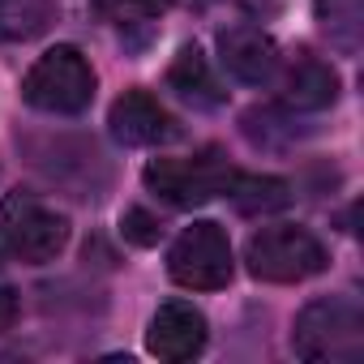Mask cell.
I'll use <instances>...</instances> for the list:
<instances>
[{
  "label": "cell",
  "mask_w": 364,
  "mask_h": 364,
  "mask_svg": "<svg viewBox=\"0 0 364 364\" xmlns=\"http://www.w3.org/2000/svg\"><path fill=\"white\" fill-rule=\"evenodd\" d=\"M338 99V73L317 60V56H300L287 77H283V103L296 112H321Z\"/></svg>",
  "instance_id": "12"
},
{
  "label": "cell",
  "mask_w": 364,
  "mask_h": 364,
  "mask_svg": "<svg viewBox=\"0 0 364 364\" xmlns=\"http://www.w3.org/2000/svg\"><path fill=\"white\" fill-rule=\"evenodd\" d=\"M228 198H232V206L240 215H274V210H283L291 202V189L279 176H240L236 171Z\"/></svg>",
  "instance_id": "13"
},
{
  "label": "cell",
  "mask_w": 364,
  "mask_h": 364,
  "mask_svg": "<svg viewBox=\"0 0 364 364\" xmlns=\"http://www.w3.org/2000/svg\"><path fill=\"white\" fill-rule=\"evenodd\" d=\"M317 22L338 52H355L364 39V0H317Z\"/></svg>",
  "instance_id": "15"
},
{
  "label": "cell",
  "mask_w": 364,
  "mask_h": 364,
  "mask_svg": "<svg viewBox=\"0 0 364 364\" xmlns=\"http://www.w3.org/2000/svg\"><path fill=\"white\" fill-rule=\"evenodd\" d=\"M0 236H5V245H9V257L43 266V262L65 253L69 219L56 215L52 206H43L31 193H9L5 206H0Z\"/></svg>",
  "instance_id": "6"
},
{
  "label": "cell",
  "mask_w": 364,
  "mask_h": 364,
  "mask_svg": "<svg viewBox=\"0 0 364 364\" xmlns=\"http://www.w3.org/2000/svg\"><path fill=\"white\" fill-rule=\"evenodd\" d=\"M167 270L180 287L193 291H219L232 279V245L219 223H193L180 232V240L167 253Z\"/></svg>",
  "instance_id": "7"
},
{
  "label": "cell",
  "mask_w": 364,
  "mask_h": 364,
  "mask_svg": "<svg viewBox=\"0 0 364 364\" xmlns=\"http://www.w3.org/2000/svg\"><path fill=\"white\" fill-rule=\"evenodd\" d=\"M26 159L48 185H56L82 202H95L107 189V159L90 137H73V133L26 137Z\"/></svg>",
  "instance_id": "2"
},
{
  "label": "cell",
  "mask_w": 364,
  "mask_h": 364,
  "mask_svg": "<svg viewBox=\"0 0 364 364\" xmlns=\"http://www.w3.org/2000/svg\"><path fill=\"white\" fill-rule=\"evenodd\" d=\"M9 262V245H5V236H0V266Z\"/></svg>",
  "instance_id": "19"
},
{
  "label": "cell",
  "mask_w": 364,
  "mask_h": 364,
  "mask_svg": "<svg viewBox=\"0 0 364 364\" xmlns=\"http://www.w3.org/2000/svg\"><path fill=\"white\" fill-rule=\"evenodd\" d=\"M52 26V0H0V39L31 43Z\"/></svg>",
  "instance_id": "14"
},
{
  "label": "cell",
  "mask_w": 364,
  "mask_h": 364,
  "mask_svg": "<svg viewBox=\"0 0 364 364\" xmlns=\"http://www.w3.org/2000/svg\"><path fill=\"white\" fill-rule=\"evenodd\" d=\"M291 351L313 364H355L364 355V313L355 300L321 296L300 309Z\"/></svg>",
  "instance_id": "1"
},
{
  "label": "cell",
  "mask_w": 364,
  "mask_h": 364,
  "mask_svg": "<svg viewBox=\"0 0 364 364\" xmlns=\"http://www.w3.org/2000/svg\"><path fill=\"white\" fill-rule=\"evenodd\" d=\"M99 14L112 18L116 26H137V22H154L163 14L167 0H95Z\"/></svg>",
  "instance_id": "16"
},
{
  "label": "cell",
  "mask_w": 364,
  "mask_h": 364,
  "mask_svg": "<svg viewBox=\"0 0 364 364\" xmlns=\"http://www.w3.org/2000/svg\"><path fill=\"white\" fill-rule=\"evenodd\" d=\"M206 338H210L206 317H202L193 304H185V300H167V304H159V313L150 317V330H146L150 355L171 360V364L202 355V351H206Z\"/></svg>",
  "instance_id": "8"
},
{
  "label": "cell",
  "mask_w": 364,
  "mask_h": 364,
  "mask_svg": "<svg viewBox=\"0 0 364 364\" xmlns=\"http://www.w3.org/2000/svg\"><path fill=\"white\" fill-rule=\"evenodd\" d=\"M249 274L262 283H304L326 270V245L309 228H262L245 249Z\"/></svg>",
  "instance_id": "5"
},
{
  "label": "cell",
  "mask_w": 364,
  "mask_h": 364,
  "mask_svg": "<svg viewBox=\"0 0 364 364\" xmlns=\"http://www.w3.org/2000/svg\"><path fill=\"white\" fill-rule=\"evenodd\" d=\"M18 313H22V300H18V291H14V287H0V334H5V330H14Z\"/></svg>",
  "instance_id": "18"
},
{
  "label": "cell",
  "mask_w": 364,
  "mask_h": 364,
  "mask_svg": "<svg viewBox=\"0 0 364 364\" xmlns=\"http://www.w3.org/2000/svg\"><path fill=\"white\" fill-rule=\"evenodd\" d=\"M120 232H124V240H133V245L150 249V245H159V236H163V223H159L150 210L133 206V210H124V219H120Z\"/></svg>",
  "instance_id": "17"
},
{
  "label": "cell",
  "mask_w": 364,
  "mask_h": 364,
  "mask_svg": "<svg viewBox=\"0 0 364 364\" xmlns=\"http://www.w3.org/2000/svg\"><path fill=\"white\" fill-rule=\"evenodd\" d=\"M236 180V167L219 150H202L189 159H150L146 163V185L176 210H193L215 198H223Z\"/></svg>",
  "instance_id": "4"
},
{
  "label": "cell",
  "mask_w": 364,
  "mask_h": 364,
  "mask_svg": "<svg viewBox=\"0 0 364 364\" xmlns=\"http://www.w3.org/2000/svg\"><path fill=\"white\" fill-rule=\"evenodd\" d=\"M22 99L48 116H77L95 99V69L77 48H69V43L52 48L31 65V73L22 82Z\"/></svg>",
  "instance_id": "3"
},
{
  "label": "cell",
  "mask_w": 364,
  "mask_h": 364,
  "mask_svg": "<svg viewBox=\"0 0 364 364\" xmlns=\"http://www.w3.org/2000/svg\"><path fill=\"white\" fill-rule=\"evenodd\" d=\"M112 137L124 146H163L176 137V120L163 112V103L146 90H129L112 103Z\"/></svg>",
  "instance_id": "10"
},
{
  "label": "cell",
  "mask_w": 364,
  "mask_h": 364,
  "mask_svg": "<svg viewBox=\"0 0 364 364\" xmlns=\"http://www.w3.org/2000/svg\"><path fill=\"white\" fill-rule=\"evenodd\" d=\"M219 60L245 86H270L279 77V43L257 26H228L219 31Z\"/></svg>",
  "instance_id": "9"
},
{
  "label": "cell",
  "mask_w": 364,
  "mask_h": 364,
  "mask_svg": "<svg viewBox=\"0 0 364 364\" xmlns=\"http://www.w3.org/2000/svg\"><path fill=\"white\" fill-rule=\"evenodd\" d=\"M167 86L185 99V103H193V107H223V99H228V90L219 86L210 60H206L202 48H193V43L176 52V60H171V69H167Z\"/></svg>",
  "instance_id": "11"
}]
</instances>
